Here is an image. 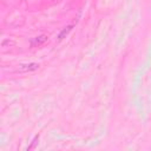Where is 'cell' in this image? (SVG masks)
Returning a JSON list of instances; mask_svg holds the SVG:
<instances>
[{
	"label": "cell",
	"mask_w": 151,
	"mask_h": 151,
	"mask_svg": "<svg viewBox=\"0 0 151 151\" xmlns=\"http://www.w3.org/2000/svg\"><path fill=\"white\" fill-rule=\"evenodd\" d=\"M39 67L38 64L35 63H31V64H27V65H21V71H34Z\"/></svg>",
	"instance_id": "cell-1"
},
{
	"label": "cell",
	"mask_w": 151,
	"mask_h": 151,
	"mask_svg": "<svg viewBox=\"0 0 151 151\" xmlns=\"http://www.w3.org/2000/svg\"><path fill=\"white\" fill-rule=\"evenodd\" d=\"M71 29H72V26H67V27H65V28H64V29H63V31L59 33L58 38H59V39H63V38H64V37H65V35H66V34H67V33H68Z\"/></svg>",
	"instance_id": "cell-2"
},
{
	"label": "cell",
	"mask_w": 151,
	"mask_h": 151,
	"mask_svg": "<svg viewBox=\"0 0 151 151\" xmlns=\"http://www.w3.org/2000/svg\"><path fill=\"white\" fill-rule=\"evenodd\" d=\"M46 40H47V37H46V35H40V37H38V38L34 40V42L38 44V45H40V44L45 42Z\"/></svg>",
	"instance_id": "cell-3"
},
{
	"label": "cell",
	"mask_w": 151,
	"mask_h": 151,
	"mask_svg": "<svg viewBox=\"0 0 151 151\" xmlns=\"http://www.w3.org/2000/svg\"><path fill=\"white\" fill-rule=\"evenodd\" d=\"M38 139H39V137L37 136V137L34 138V140H33V144H32V145L28 147V150H31V149H33V147H34V145H35V143H37V140H38Z\"/></svg>",
	"instance_id": "cell-4"
}]
</instances>
